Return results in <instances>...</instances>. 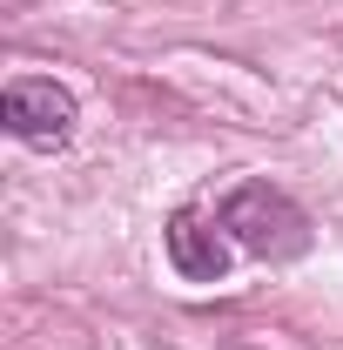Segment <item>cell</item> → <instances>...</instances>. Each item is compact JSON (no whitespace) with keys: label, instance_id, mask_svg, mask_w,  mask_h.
I'll return each instance as SVG.
<instances>
[{"label":"cell","instance_id":"obj_1","mask_svg":"<svg viewBox=\"0 0 343 350\" xmlns=\"http://www.w3.org/2000/svg\"><path fill=\"white\" fill-rule=\"evenodd\" d=\"M215 222H222V236L236 250H249L262 262H283V256H303L310 250V216H303L283 189H269V182H243L215 209Z\"/></svg>","mask_w":343,"mask_h":350},{"label":"cell","instance_id":"obj_2","mask_svg":"<svg viewBox=\"0 0 343 350\" xmlns=\"http://www.w3.org/2000/svg\"><path fill=\"white\" fill-rule=\"evenodd\" d=\"M0 122L27 148H68V135H74V94L61 81H7Z\"/></svg>","mask_w":343,"mask_h":350},{"label":"cell","instance_id":"obj_3","mask_svg":"<svg viewBox=\"0 0 343 350\" xmlns=\"http://www.w3.org/2000/svg\"><path fill=\"white\" fill-rule=\"evenodd\" d=\"M169 262H175V276H189V283H222L229 276V236H222V222H202L195 209H182L169 222Z\"/></svg>","mask_w":343,"mask_h":350}]
</instances>
